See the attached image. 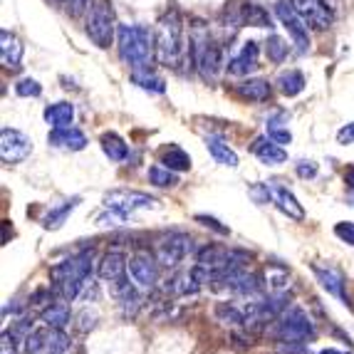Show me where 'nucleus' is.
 <instances>
[{"mask_svg":"<svg viewBox=\"0 0 354 354\" xmlns=\"http://www.w3.org/2000/svg\"><path fill=\"white\" fill-rule=\"evenodd\" d=\"M153 45H156V59L161 65H181L183 55H186V45H183V20L176 10H169L161 15L159 25H156V35H153Z\"/></svg>","mask_w":354,"mask_h":354,"instance_id":"1","label":"nucleus"},{"mask_svg":"<svg viewBox=\"0 0 354 354\" xmlns=\"http://www.w3.org/2000/svg\"><path fill=\"white\" fill-rule=\"evenodd\" d=\"M92 275V253H80L75 258H67L50 270V278L55 280V288L62 295V300H75Z\"/></svg>","mask_w":354,"mask_h":354,"instance_id":"2","label":"nucleus"},{"mask_svg":"<svg viewBox=\"0 0 354 354\" xmlns=\"http://www.w3.org/2000/svg\"><path fill=\"white\" fill-rule=\"evenodd\" d=\"M153 55H156V45L149 30L139 25L119 28V57L124 59V65H129L131 70H142V67H149Z\"/></svg>","mask_w":354,"mask_h":354,"instance_id":"3","label":"nucleus"},{"mask_svg":"<svg viewBox=\"0 0 354 354\" xmlns=\"http://www.w3.org/2000/svg\"><path fill=\"white\" fill-rule=\"evenodd\" d=\"M315 335L317 330H315L313 319L307 317V313L300 307H285L272 327V337L280 342H307V339H315Z\"/></svg>","mask_w":354,"mask_h":354,"instance_id":"4","label":"nucleus"},{"mask_svg":"<svg viewBox=\"0 0 354 354\" xmlns=\"http://www.w3.org/2000/svg\"><path fill=\"white\" fill-rule=\"evenodd\" d=\"M84 30H87L89 40L95 42L97 48H109L112 45L114 12L106 0H92V6L87 10V20H84Z\"/></svg>","mask_w":354,"mask_h":354,"instance_id":"5","label":"nucleus"},{"mask_svg":"<svg viewBox=\"0 0 354 354\" xmlns=\"http://www.w3.org/2000/svg\"><path fill=\"white\" fill-rule=\"evenodd\" d=\"M191 53H194L196 67H198L201 75L208 77V80H213V77L223 70V50H221V45L213 40L208 32H198V35L194 37Z\"/></svg>","mask_w":354,"mask_h":354,"instance_id":"6","label":"nucleus"},{"mask_svg":"<svg viewBox=\"0 0 354 354\" xmlns=\"http://www.w3.org/2000/svg\"><path fill=\"white\" fill-rule=\"evenodd\" d=\"M250 260V253L236 248H223V245H206L203 250H198V263L206 266L211 272L221 270H238Z\"/></svg>","mask_w":354,"mask_h":354,"instance_id":"7","label":"nucleus"},{"mask_svg":"<svg viewBox=\"0 0 354 354\" xmlns=\"http://www.w3.org/2000/svg\"><path fill=\"white\" fill-rule=\"evenodd\" d=\"M104 208L106 211H117V213H122L124 218H129L131 213L142 211V208H159V201H156L153 196L142 194V191L117 189L104 196Z\"/></svg>","mask_w":354,"mask_h":354,"instance_id":"8","label":"nucleus"},{"mask_svg":"<svg viewBox=\"0 0 354 354\" xmlns=\"http://www.w3.org/2000/svg\"><path fill=\"white\" fill-rule=\"evenodd\" d=\"M275 15H278V20L285 25L290 37L295 40L297 50L307 53V50H310V30H307V20L302 18L300 12H297V8L292 6V0H278V3H275Z\"/></svg>","mask_w":354,"mask_h":354,"instance_id":"9","label":"nucleus"},{"mask_svg":"<svg viewBox=\"0 0 354 354\" xmlns=\"http://www.w3.org/2000/svg\"><path fill=\"white\" fill-rule=\"evenodd\" d=\"M191 253H194V241L186 233H171L156 245V260L166 268H176Z\"/></svg>","mask_w":354,"mask_h":354,"instance_id":"10","label":"nucleus"},{"mask_svg":"<svg viewBox=\"0 0 354 354\" xmlns=\"http://www.w3.org/2000/svg\"><path fill=\"white\" fill-rule=\"evenodd\" d=\"M30 151H32V142L23 131L8 129V127L0 131V159L6 164H20L23 159H28Z\"/></svg>","mask_w":354,"mask_h":354,"instance_id":"11","label":"nucleus"},{"mask_svg":"<svg viewBox=\"0 0 354 354\" xmlns=\"http://www.w3.org/2000/svg\"><path fill=\"white\" fill-rule=\"evenodd\" d=\"M129 275L139 290H153L159 283V266L149 253H136L129 258Z\"/></svg>","mask_w":354,"mask_h":354,"instance_id":"12","label":"nucleus"},{"mask_svg":"<svg viewBox=\"0 0 354 354\" xmlns=\"http://www.w3.org/2000/svg\"><path fill=\"white\" fill-rule=\"evenodd\" d=\"M313 272H315V278L319 280V285H322L332 297H337L344 307L352 310V302H349V295H347V283H344L342 272L337 270V268L327 266V263H313Z\"/></svg>","mask_w":354,"mask_h":354,"instance_id":"13","label":"nucleus"},{"mask_svg":"<svg viewBox=\"0 0 354 354\" xmlns=\"http://www.w3.org/2000/svg\"><path fill=\"white\" fill-rule=\"evenodd\" d=\"M292 6L307 20V25H313L317 30H327L335 23V15H332L330 6H327L325 0H292Z\"/></svg>","mask_w":354,"mask_h":354,"instance_id":"14","label":"nucleus"},{"mask_svg":"<svg viewBox=\"0 0 354 354\" xmlns=\"http://www.w3.org/2000/svg\"><path fill=\"white\" fill-rule=\"evenodd\" d=\"M268 189H270V201L278 206L280 213H285L288 218H295V221H302L305 218V208L300 206V201L295 198V194L285 186H280L278 181L268 183Z\"/></svg>","mask_w":354,"mask_h":354,"instance_id":"15","label":"nucleus"},{"mask_svg":"<svg viewBox=\"0 0 354 354\" xmlns=\"http://www.w3.org/2000/svg\"><path fill=\"white\" fill-rule=\"evenodd\" d=\"M48 144L55 149H67V151H82L87 147V136L75 127H59L50 131Z\"/></svg>","mask_w":354,"mask_h":354,"instance_id":"16","label":"nucleus"},{"mask_svg":"<svg viewBox=\"0 0 354 354\" xmlns=\"http://www.w3.org/2000/svg\"><path fill=\"white\" fill-rule=\"evenodd\" d=\"M225 70H228V75H250V72L258 70V42H245L243 45V50L236 55L233 59H228V65H225Z\"/></svg>","mask_w":354,"mask_h":354,"instance_id":"17","label":"nucleus"},{"mask_svg":"<svg viewBox=\"0 0 354 354\" xmlns=\"http://www.w3.org/2000/svg\"><path fill=\"white\" fill-rule=\"evenodd\" d=\"M127 268H129V263H127L124 253H119V250H109L100 263V278L112 285V283H117V280L127 278Z\"/></svg>","mask_w":354,"mask_h":354,"instance_id":"18","label":"nucleus"},{"mask_svg":"<svg viewBox=\"0 0 354 354\" xmlns=\"http://www.w3.org/2000/svg\"><path fill=\"white\" fill-rule=\"evenodd\" d=\"M250 149H253L255 156L268 166H278V164H285V161H288V151H285L278 142H272L270 136H260V139H255Z\"/></svg>","mask_w":354,"mask_h":354,"instance_id":"19","label":"nucleus"},{"mask_svg":"<svg viewBox=\"0 0 354 354\" xmlns=\"http://www.w3.org/2000/svg\"><path fill=\"white\" fill-rule=\"evenodd\" d=\"M0 59H3L6 70H18L23 62V45L8 30H0Z\"/></svg>","mask_w":354,"mask_h":354,"instance_id":"20","label":"nucleus"},{"mask_svg":"<svg viewBox=\"0 0 354 354\" xmlns=\"http://www.w3.org/2000/svg\"><path fill=\"white\" fill-rule=\"evenodd\" d=\"M77 206H80V196H72V198H67V201L53 206L48 213H45V218H42V228H45V230L62 228V225H65V221L70 218V213L75 211Z\"/></svg>","mask_w":354,"mask_h":354,"instance_id":"21","label":"nucleus"},{"mask_svg":"<svg viewBox=\"0 0 354 354\" xmlns=\"http://www.w3.org/2000/svg\"><path fill=\"white\" fill-rule=\"evenodd\" d=\"M70 305L67 302H55V305H50L48 310H42L40 315V322L48 330H65L67 325H70Z\"/></svg>","mask_w":354,"mask_h":354,"instance_id":"22","label":"nucleus"},{"mask_svg":"<svg viewBox=\"0 0 354 354\" xmlns=\"http://www.w3.org/2000/svg\"><path fill=\"white\" fill-rule=\"evenodd\" d=\"M206 149L211 151V156L218 161L221 166H228V169H236L238 166V153L233 151L221 136H206Z\"/></svg>","mask_w":354,"mask_h":354,"instance_id":"23","label":"nucleus"},{"mask_svg":"<svg viewBox=\"0 0 354 354\" xmlns=\"http://www.w3.org/2000/svg\"><path fill=\"white\" fill-rule=\"evenodd\" d=\"M72 119H75V106L70 102H57V104H50L45 109V122H48L53 129L59 127H70Z\"/></svg>","mask_w":354,"mask_h":354,"instance_id":"24","label":"nucleus"},{"mask_svg":"<svg viewBox=\"0 0 354 354\" xmlns=\"http://www.w3.org/2000/svg\"><path fill=\"white\" fill-rule=\"evenodd\" d=\"M236 92L243 97V100L250 102H266L270 97V84L266 80H245L236 87Z\"/></svg>","mask_w":354,"mask_h":354,"instance_id":"25","label":"nucleus"},{"mask_svg":"<svg viewBox=\"0 0 354 354\" xmlns=\"http://www.w3.org/2000/svg\"><path fill=\"white\" fill-rule=\"evenodd\" d=\"M100 144H102V151H104L112 161H124L127 156H129V147H127V142L119 134H114V131L102 134Z\"/></svg>","mask_w":354,"mask_h":354,"instance_id":"26","label":"nucleus"},{"mask_svg":"<svg viewBox=\"0 0 354 354\" xmlns=\"http://www.w3.org/2000/svg\"><path fill=\"white\" fill-rule=\"evenodd\" d=\"M131 82L136 84V87L147 89V92H153V95H161L164 92V80H161L159 75H153V72H149V67H142V70H131Z\"/></svg>","mask_w":354,"mask_h":354,"instance_id":"27","label":"nucleus"},{"mask_svg":"<svg viewBox=\"0 0 354 354\" xmlns=\"http://www.w3.org/2000/svg\"><path fill=\"white\" fill-rule=\"evenodd\" d=\"M266 127H268V136H270L272 142H278L280 147L292 142V134H290V129H288V117H285L283 112L272 114V117L268 119Z\"/></svg>","mask_w":354,"mask_h":354,"instance_id":"28","label":"nucleus"},{"mask_svg":"<svg viewBox=\"0 0 354 354\" xmlns=\"http://www.w3.org/2000/svg\"><path fill=\"white\" fill-rule=\"evenodd\" d=\"M278 87L285 97H297L305 89V77L297 70H288L278 77Z\"/></svg>","mask_w":354,"mask_h":354,"instance_id":"29","label":"nucleus"},{"mask_svg":"<svg viewBox=\"0 0 354 354\" xmlns=\"http://www.w3.org/2000/svg\"><path fill=\"white\" fill-rule=\"evenodd\" d=\"M161 164H164L166 169H171V171H189V169H191V156L183 151V149L169 147L164 151V156H161Z\"/></svg>","mask_w":354,"mask_h":354,"instance_id":"30","label":"nucleus"},{"mask_svg":"<svg viewBox=\"0 0 354 354\" xmlns=\"http://www.w3.org/2000/svg\"><path fill=\"white\" fill-rule=\"evenodd\" d=\"M243 23L253 25V28H270V15L263 6L255 3H245L243 6Z\"/></svg>","mask_w":354,"mask_h":354,"instance_id":"31","label":"nucleus"},{"mask_svg":"<svg viewBox=\"0 0 354 354\" xmlns=\"http://www.w3.org/2000/svg\"><path fill=\"white\" fill-rule=\"evenodd\" d=\"M266 285L272 295H280L290 288V275L283 270V268H268L266 270Z\"/></svg>","mask_w":354,"mask_h":354,"instance_id":"32","label":"nucleus"},{"mask_svg":"<svg viewBox=\"0 0 354 354\" xmlns=\"http://www.w3.org/2000/svg\"><path fill=\"white\" fill-rule=\"evenodd\" d=\"M149 183L159 186V189H171V186L178 183V176H176V171L166 169V166H151V169H149Z\"/></svg>","mask_w":354,"mask_h":354,"instance_id":"33","label":"nucleus"},{"mask_svg":"<svg viewBox=\"0 0 354 354\" xmlns=\"http://www.w3.org/2000/svg\"><path fill=\"white\" fill-rule=\"evenodd\" d=\"M216 317L225 325H245V313L238 310L236 305H230V302H218L216 305Z\"/></svg>","mask_w":354,"mask_h":354,"instance_id":"34","label":"nucleus"},{"mask_svg":"<svg viewBox=\"0 0 354 354\" xmlns=\"http://www.w3.org/2000/svg\"><path fill=\"white\" fill-rule=\"evenodd\" d=\"M266 53H268V59H272V62H283V59L288 57V42L278 35H270L266 40Z\"/></svg>","mask_w":354,"mask_h":354,"instance_id":"35","label":"nucleus"},{"mask_svg":"<svg viewBox=\"0 0 354 354\" xmlns=\"http://www.w3.org/2000/svg\"><path fill=\"white\" fill-rule=\"evenodd\" d=\"M45 344H48V332L35 330L25 335V352L28 354H37L40 349H45Z\"/></svg>","mask_w":354,"mask_h":354,"instance_id":"36","label":"nucleus"},{"mask_svg":"<svg viewBox=\"0 0 354 354\" xmlns=\"http://www.w3.org/2000/svg\"><path fill=\"white\" fill-rule=\"evenodd\" d=\"M15 92H18L20 97H40L42 95V84L37 82V80H30V77H25V80H20V82L15 84Z\"/></svg>","mask_w":354,"mask_h":354,"instance_id":"37","label":"nucleus"},{"mask_svg":"<svg viewBox=\"0 0 354 354\" xmlns=\"http://www.w3.org/2000/svg\"><path fill=\"white\" fill-rule=\"evenodd\" d=\"M335 236L339 238V241L347 243V245H354V223H349V221L337 223L335 225Z\"/></svg>","mask_w":354,"mask_h":354,"instance_id":"38","label":"nucleus"},{"mask_svg":"<svg viewBox=\"0 0 354 354\" xmlns=\"http://www.w3.org/2000/svg\"><path fill=\"white\" fill-rule=\"evenodd\" d=\"M196 223L206 225V228L216 230V233H221V236H228V233H230L228 225H221V221H218V218H213V216H196Z\"/></svg>","mask_w":354,"mask_h":354,"instance_id":"39","label":"nucleus"},{"mask_svg":"<svg viewBox=\"0 0 354 354\" xmlns=\"http://www.w3.org/2000/svg\"><path fill=\"white\" fill-rule=\"evenodd\" d=\"M295 171H297V176L300 178H315L317 176V164L315 161H297L295 164Z\"/></svg>","mask_w":354,"mask_h":354,"instance_id":"40","label":"nucleus"},{"mask_svg":"<svg viewBox=\"0 0 354 354\" xmlns=\"http://www.w3.org/2000/svg\"><path fill=\"white\" fill-rule=\"evenodd\" d=\"M337 142L344 144V147H347V144H354V122L337 131Z\"/></svg>","mask_w":354,"mask_h":354,"instance_id":"41","label":"nucleus"},{"mask_svg":"<svg viewBox=\"0 0 354 354\" xmlns=\"http://www.w3.org/2000/svg\"><path fill=\"white\" fill-rule=\"evenodd\" d=\"M3 354H15V332H3Z\"/></svg>","mask_w":354,"mask_h":354,"instance_id":"42","label":"nucleus"},{"mask_svg":"<svg viewBox=\"0 0 354 354\" xmlns=\"http://www.w3.org/2000/svg\"><path fill=\"white\" fill-rule=\"evenodd\" d=\"M95 322H97V315H89V313L80 315V330H82V332L92 330V327H95Z\"/></svg>","mask_w":354,"mask_h":354,"instance_id":"43","label":"nucleus"},{"mask_svg":"<svg viewBox=\"0 0 354 354\" xmlns=\"http://www.w3.org/2000/svg\"><path fill=\"white\" fill-rule=\"evenodd\" d=\"M87 6H89V0H67V10H70L72 15H80Z\"/></svg>","mask_w":354,"mask_h":354,"instance_id":"44","label":"nucleus"},{"mask_svg":"<svg viewBox=\"0 0 354 354\" xmlns=\"http://www.w3.org/2000/svg\"><path fill=\"white\" fill-rule=\"evenodd\" d=\"M344 183L349 186V191H354V166H349L347 171H344Z\"/></svg>","mask_w":354,"mask_h":354,"instance_id":"45","label":"nucleus"},{"mask_svg":"<svg viewBox=\"0 0 354 354\" xmlns=\"http://www.w3.org/2000/svg\"><path fill=\"white\" fill-rule=\"evenodd\" d=\"M319 354H349V352H342V349H332V347H327V349H322Z\"/></svg>","mask_w":354,"mask_h":354,"instance_id":"46","label":"nucleus"},{"mask_svg":"<svg viewBox=\"0 0 354 354\" xmlns=\"http://www.w3.org/2000/svg\"><path fill=\"white\" fill-rule=\"evenodd\" d=\"M347 201H349V203H352V206H354V191H349V196H347Z\"/></svg>","mask_w":354,"mask_h":354,"instance_id":"47","label":"nucleus"},{"mask_svg":"<svg viewBox=\"0 0 354 354\" xmlns=\"http://www.w3.org/2000/svg\"><path fill=\"white\" fill-rule=\"evenodd\" d=\"M53 354H65V352H53Z\"/></svg>","mask_w":354,"mask_h":354,"instance_id":"48","label":"nucleus"}]
</instances>
